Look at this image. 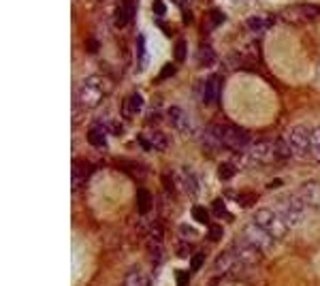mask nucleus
<instances>
[{
  "label": "nucleus",
  "mask_w": 320,
  "mask_h": 286,
  "mask_svg": "<svg viewBox=\"0 0 320 286\" xmlns=\"http://www.w3.org/2000/svg\"><path fill=\"white\" fill-rule=\"evenodd\" d=\"M173 180L177 184V190H182L186 196L199 194V180H197V175H194L190 169H180V171L175 173Z\"/></svg>",
  "instance_id": "6e6552de"
},
{
  "label": "nucleus",
  "mask_w": 320,
  "mask_h": 286,
  "mask_svg": "<svg viewBox=\"0 0 320 286\" xmlns=\"http://www.w3.org/2000/svg\"><path fill=\"white\" fill-rule=\"evenodd\" d=\"M103 98H105L103 88L96 84L94 79H88V82L84 84V88L79 90V101H82L86 107H96Z\"/></svg>",
  "instance_id": "9d476101"
},
{
  "label": "nucleus",
  "mask_w": 320,
  "mask_h": 286,
  "mask_svg": "<svg viewBox=\"0 0 320 286\" xmlns=\"http://www.w3.org/2000/svg\"><path fill=\"white\" fill-rule=\"evenodd\" d=\"M122 286H149V273L143 269H130L124 275Z\"/></svg>",
  "instance_id": "2eb2a0df"
},
{
  "label": "nucleus",
  "mask_w": 320,
  "mask_h": 286,
  "mask_svg": "<svg viewBox=\"0 0 320 286\" xmlns=\"http://www.w3.org/2000/svg\"><path fill=\"white\" fill-rule=\"evenodd\" d=\"M242 239H246L250 246L259 248L261 252H267V250H271L273 241H275L263 227L256 225L254 220H252V222H248V225H244V229H242Z\"/></svg>",
  "instance_id": "20e7f679"
},
{
  "label": "nucleus",
  "mask_w": 320,
  "mask_h": 286,
  "mask_svg": "<svg viewBox=\"0 0 320 286\" xmlns=\"http://www.w3.org/2000/svg\"><path fill=\"white\" fill-rule=\"evenodd\" d=\"M167 115H169V122H171L177 130H184V132L190 130V118H188V113H186V109L173 105V107H169Z\"/></svg>",
  "instance_id": "4468645a"
},
{
  "label": "nucleus",
  "mask_w": 320,
  "mask_h": 286,
  "mask_svg": "<svg viewBox=\"0 0 320 286\" xmlns=\"http://www.w3.org/2000/svg\"><path fill=\"white\" fill-rule=\"evenodd\" d=\"M137 209H139V213H143V216L152 211V194H149V190L141 188L137 192Z\"/></svg>",
  "instance_id": "aec40b11"
},
{
  "label": "nucleus",
  "mask_w": 320,
  "mask_h": 286,
  "mask_svg": "<svg viewBox=\"0 0 320 286\" xmlns=\"http://www.w3.org/2000/svg\"><path fill=\"white\" fill-rule=\"evenodd\" d=\"M173 73H175V66H173V64H167L163 70H160V79H169Z\"/></svg>",
  "instance_id": "72a5a7b5"
},
{
  "label": "nucleus",
  "mask_w": 320,
  "mask_h": 286,
  "mask_svg": "<svg viewBox=\"0 0 320 286\" xmlns=\"http://www.w3.org/2000/svg\"><path fill=\"white\" fill-rule=\"evenodd\" d=\"M182 233H184V235H194V231H190L188 225H184V227H182Z\"/></svg>",
  "instance_id": "e433bc0d"
},
{
  "label": "nucleus",
  "mask_w": 320,
  "mask_h": 286,
  "mask_svg": "<svg viewBox=\"0 0 320 286\" xmlns=\"http://www.w3.org/2000/svg\"><path fill=\"white\" fill-rule=\"evenodd\" d=\"M192 218L197 222H201V225H207V222H209V211L205 207H201V205H194V207H192Z\"/></svg>",
  "instance_id": "a878e982"
},
{
  "label": "nucleus",
  "mask_w": 320,
  "mask_h": 286,
  "mask_svg": "<svg viewBox=\"0 0 320 286\" xmlns=\"http://www.w3.org/2000/svg\"><path fill=\"white\" fill-rule=\"evenodd\" d=\"M233 250H235V254H237V258H239V263H242V265H259L261 258H263L261 250L254 248V246H250V244H248L246 239H242V237L235 241Z\"/></svg>",
  "instance_id": "0eeeda50"
},
{
  "label": "nucleus",
  "mask_w": 320,
  "mask_h": 286,
  "mask_svg": "<svg viewBox=\"0 0 320 286\" xmlns=\"http://www.w3.org/2000/svg\"><path fill=\"white\" fill-rule=\"evenodd\" d=\"M211 209H213V216H218V218H226V205L222 199H216L211 203Z\"/></svg>",
  "instance_id": "cd10ccee"
},
{
  "label": "nucleus",
  "mask_w": 320,
  "mask_h": 286,
  "mask_svg": "<svg viewBox=\"0 0 320 286\" xmlns=\"http://www.w3.org/2000/svg\"><path fill=\"white\" fill-rule=\"evenodd\" d=\"M273 148H275V160H288V158H295V156H292V150H290L288 137L275 139V141H273Z\"/></svg>",
  "instance_id": "a211bd4d"
},
{
  "label": "nucleus",
  "mask_w": 320,
  "mask_h": 286,
  "mask_svg": "<svg viewBox=\"0 0 320 286\" xmlns=\"http://www.w3.org/2000/svg\"><path fill=\"white\" fill-rule=\"evenodd\" d=\"M177 254H180V256H186V254H188V248L182 244V248H177Z\"/></svg>",
  "instance_id": "c9c22d12"
},
{
  "label": "nucleus",
  "mask_w": 320,
  "mask_h": 286,
  "mask_svg": "<svg viewBox=\"0 0 320 286\" xmlns=\"http://www.w3.org/2000/svg\"><path fill=\"white\" fill-rule=\"evenodd\" d=\"M275 211L288 222V227H295L305 218L307 205L301 201L297 194H290V196H284V199H280L278 203H275Z\"/></svg>",
  "instance_id": "f03ea898"
},
{
  "label": "nucleus",
  "mask_w": 320,
  "mask_h": 286,
  "mask_svg": "<svg viewBox=\"0 0 320 286\" xmlns=\"http://www.w3.org/2000/svg\"><path fill=\"white\" fill-rule=\"evenodd\" d=\"M222 237V227H218V225H213L211 229H209V239H213V241H218Z\"/></svg>",
  "instance_id": "473e14b6"
},
{
  "label": "nucleus",
  "mask_w": 320,
  "mask_h": 286,
  "mask_svg": "<svg viewBox=\"0 0 320 286\" xmlns=\"http://www.w3.org/2000/svg\"><path fill=\"white\" fill-rule=\"evenodd\" d=\"M203 143H205L207 148L211 150H218L224 146V126H218V124H211V126H207L205 130H203Z\"/></svg>",
  "instance_id": "ddd939ff"
},
{
  "label": "nucleus",
  "mask_w": 320,
  "mask_h": 286,
  "mask_svg": "<svg viewBox=\"0 0 320 286\" xmlns=\"http://www.w3.org/2000/svg\"><path fill=\"white\" fill-rule=\"evenodd\" d=\"M246 24H248V28L254 30V32L269 28V20H265V17H250V20H248Z\"/></svg>",
  "instance_id": "393cba45"
},
{
  "label": "nucleus",
  "mask_w": 320,
  "mask_h": 286,
  "mask_svg": "<svg viewBox=\"0 0 320 286\" xmlns=\"http://www.w3.org/2000/svg\"><path fill=\"white\" fill-rule=\"evenodd\" d=\"M235 171H237V167L233 165V163H222L220 167H218V177L222 182H228L230 177L235 175Z\"/></svg>",
  "instance_id": "b1692460"
},
{
  "label": "nucleus",
  "mask_w": 320,
  "mask_h": 286,
  "mask_svg": "<svg viewBox=\"0 0 320 286\" xmlns=\"http://www.w3.org/2000/svg\"><path fill=\"white\" fill-rule=\"evenodd\" d=\"M275 160V148L271 141H256L252 143L246 152H242V165L244 167H254L263 163H273Z\"/></svg>",
  "instance_id": "7ed1b4c3"
},
{
  "label": "nucleus",
  "mask_w": 320,
  "mask_h": 286,
  "mask_svg": "<svg viewBox=\"0 0 320 286\" xmlns=\"http://www.w3.org/2000/svg\"><path fill=\"white\" fill-rule=\"evenodd\" d=\"M141 109H143V98H141V94H130L126 101H124V111L128 115H135Z\"/></svg>",
  "instance_id": "412c9836"
},
{
  "label": "nucleus",
  "mask_w": 320,
  "mask_h": 286,
  "mask_svg": "<svg viewBox=\"0 0 320 286\" xmlns=\"http://www.w3.org/2000/svg\"><path fill=\"white\" fill-rule=\"evenodd\" d=\"M175 58L177 60H186V41H180L177 43V47H175Z\"/></svg>",
  "instance_id": "c756f323"
},
{
  "label": "nucleus",
  "mask_w": 320,
  "mask_h": 286,
  "mask_svg": "<svg viewBox=\"0 0 320 286\" xmlns=\"http://www.w3.org/2000/svg\"><path fill=\"white\" fill-rule=\"evenodd\" d=\"M309 137H312V130H307L305 126H295L288 132V143L295 158L309 154Z\"/></svg>",
  "instance_id": "39448f33"
},
{
  "label": "nucleus",
  "mask_w": 320,
  "mask_h": 286,
  "mask_svg": "<svg viewBox=\"0 0 320 286\" xmlns=\"http://www.w3.org/2000/svg\"><path fill=\"white\" fill-rule=\"evenodd\" d=\"M254 222L259 227H263L267 233H269L273 239H280L288 233V222L284 220L275 207H261L259 211H254Z\"/></svg>",
  "instance_id": "f257e3e1"
},
{
  "label": "nucleus",
  "mask_w": 320,
  "mask_h": 286,
  "mask_svg": "<svg viewBox=\"0 0 320 286\" xmlns=\"http://www.w3.org/2000/svg\"><path fill=\"white\" fill-rule=\"evenodd\" d=\"M239 265H242V263H239L235 250L230 248V250H224V252L218 254L216 263H213V273H216V275H226L230 271H235Z\"/></svg>",
  "instance_id": "1a4fd4ad"
},
{
  "label": "nucleus",
  "mask_w": 320,
  "mask_h": 286,
  "mask_svg": "<svg viewBox=\"0 0 320 286\" xmlns=\"http://www.w3.org/2000/svg\"><path fill=\"white\" fill-rule=\"evenodd\" d=\"M163 184H165V188H167V192H169V194H171V196H173V194L177 192V190H175V186H173V182H171V175H165V177H163Z\"/></svg>",
  "instance_id": "7c9ffc66"
},
{
  "label": "nucleus",
  "mask_w": 320,
  "mask_h": 286,
  "mask_svg": "<svg viewBox=\"0 0 320 286\" xmlns=\"http://www.w3.org/2000/svg\"><path fill=\"white\" fill-rule=\"evenodd\" d=\"M88 141H90V146L94 148H107V137H105V130L101 126H94L90 132H88Z\"/></svg>",
  "instance_id": "4be33fe9"
},
{
  "label": "nucleus",
  "mask_w": 320,
  "mask_h": 286,
  "mask_svg": "<svg viewBox=\"0 0 320 286\" xmlns=\"http://www.w3.org/2000/svg\"><path fill=\"white\" fill-rule=\"evenodd\" d=\"M154 11L160 15V13H163L165 15V11H167V9H165V3H160V0H156V3H154Z\"/></svg>",
  "instance_id": "f704fd0d"
},
{
  "label": "nucleus",
  "mask_w": 320,
  "mask_h": 286,
  "mask_svg": "<svg viewBox=\"0 0 320 286\" xmlns=\"http://www.w3.org/2000/svg\"><path fill=\"white\" fill-rule=\"evenodd\" d=\"M301 13H303V17L305 20H314V17H318L320 15V9L318 7H312V5H301V7H297Z\"/></svg>",
  "instance_id": "bb28decb"
},
{
  "label": "nucleus",
  "mask_w": 320,
  "mask_h": 286,
  "mask_svg": "<svg viewBox=\"0 0 320 286\" xmlns=\"http://www.w3.org/2000/svg\"><path fill=\"white\" fill-rule=\"evenodd\" d=\"M250 146H252V137L248 130L239 128V126H224V148L246 152Z\"/></svg>",
  "instance_id": "423d86ee"
},
{
  "label": "nucleus",
  "mask_w": 320,
  "mask_h": 286,
  "mask_svg": "<svg viewBox=\"0 0 320 286\" xmlns=\"http://www.w3.org/2000/svg\"><path fill=\"white\" fill-rule=\"evenodd\" d=\"M199 64L201 66H213V64H216V62H218V56H216V51H213L209 45H201L199 47Z\"/></svg>",
  "instance_id": "6ab92c4d"
},
{
  "label": "nucleus",
  "mask_w": 320,
  "mask_h": 286,
  "mask_svg": "<svg viewBox=\"0 0 320 286\" xmlns=\"http://www.w3.org/2000/svg\"><path fill=\"white\" fill-rule=\"evenodd\" d=\"M203 261H205V254H203V252H199L197 256H192L190 269H192V271H199V269H201V267H203Z\"/></svg>",
  "instance_id": "c85d7f7f"
},
{
  "label": "nucleus",
  "mask_w": 320,
  "mask_h": 286,
  "mask_svg": "<svg viewBox=\"0 0 320 286\" xmlns=\"http://www.w3.org/2000/svg\"><path fill=\"white\" fill-rule=\"evenodd\" d=\"M175 280H177V286H188V271H177Z\"/></svg>",
  "instance_id": "2f4dec72"
},
{
  "label": "nucleus",
  "mask_w": 320,
  "mask_h": 286,
  "mask_svg": "<svg viewBox=\"0 0 320 286\" xmlns=\"http://www.w3.org/2000/svg\"><path fill=\"white\" fill-rule=\"evenodd\" d=\"M139 141H141V146H143L145 150H160V152H165L169 150V143H171V139H169L167 132L163 130H154V132H149V135H139Z\"/></svg>",
  "instance_id": "f8f14e48"
},
{
  "label": "nucleus",
  "mask_w": 320,
  "mask_h": 286,
  "mask_svg": "<svg viewBox=\"0 0 320 286\" xmlns=\"http://www.w3.org/2000/svg\"><path fill=\"white\" fill-rule=\"evenodd\" d=\"M309 158H314L316 163H320V128L312 130V137H309Z\"/></svg>",
  "instance_id": "5701e85b"
},
{
  "label": "nucleus",
  "mask_w": 320,
  "mask_h": 286,
  "mask_svg": "<svg viewBox=\"0 0 320 286\" xmlns=\"http://www.w3.org/2000/svg\"><path fill=\"white\" fill-rule=\"evenodd\" d=\"M220 96V77H209L205 82V90H203V101L205 105H213Z\"/></svg>",
  "instance_id": "dca6fc26"
},
{
  "label": "nucleus",
  "mask_w": 320,
  "mask_h": 286,
  "mask_svg": "<svg viewBox=\"0 0 320 286\" xmlns=\"http://www.w3.org/2000/svg\"><path fill=\"white\" fill-rule=\"evenodd\" d=\"M90 171H92V167H90V165L84 163V160H77V163L73 165V188L82 186V184L88 180Z\"/></svg>",
  "instance_id": "f3484780"
},
{
  "label": "nucleus",
  "mask_w": 320,
  "mask_h": 286,
  "mask_svg": "<svg viewBox=\"0 0 320 286\" xmlns=\"http://www.w3.org/2000/svg\"><path fill=\"white\" fill-rule=\"evenodd\" d=\"M295 194L307 205V207L320 209V182H305V184H301Z\"/></svg>",
  "instance_id": "9b49d317"
}]
</instances>
